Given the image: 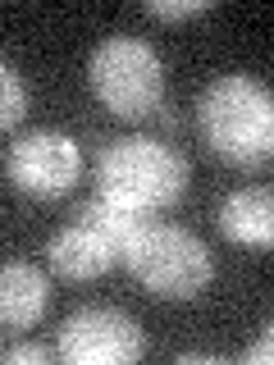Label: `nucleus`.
I'll return each instance as SVG.
<instances>
[{
    "mask_svg": "<svg viewBox=\"0 0 274 365\" xmlns=\"http://www.w3.org/2000/svg\"><path fill=\"white\" fill-rule=\"evenodd\" d=\"M197 128L220 160L256 169L274 155V101L270 87L247 73H220L197 101Z\"/></svg>",
    "mask_w": 274,
    "mask_h": 365,
    "instance_id": "nucleus-1",
    "label": "nucleus"
},
{
    "mask_svg": "<svg viewBox=\"0 0 274 365\" xmlns=\"http://www.w3.org/2000/svg\"><path fill=\"white\" fill-rule=\"evenodd\" d=\"M96 192L142 215L169 210L188 192V160L160 137H119L96 160Z\"/></svg>",
    "mask_w": 274,
    "mask_h": 365,
    "instance_id": "nucleus-2",
    "label": "nucleus"
},
{
    "mask_svg": "<svg viewBox=\"0 0 274 365\" xmlns=\"http://www.w3.org/2000/svg\"><path fill=\"white\" fill-rule=\"evenodd\" d=\"M119 265L160 302H192L197 292H206V283L215 274L210 247L197 233H188L178 224H160V220H146L123 242Z\"/></svg>",
    "mask_w": 274,
    "mask_h": 365,
    "instance_id": "nucleus-3",
    "label": "nucleus"
},
{
    "mask_svg": "<svg viewBox=\"0 0 274 365\" xmlns=\"http://www.w3.org/2000/svg\"><path fill=\"white\" fill-rule=\"evenodd\" d=\"M96 101L114 119H151L165 106V64L146 37H106L87 60Z\"/></svg>",
    "mask_w": 274,
    "mask_h": 365,
    "instance_id": "nucleus-4",
    "label": "nucleus"
},
{
    "mask_svg": "<svg viewBox=\"0 0 274 365\" xmlns=\"http://www.w3.org/2000/svg\"><path fill=\"white\" fill-rule=\"evenodd\" d=\"M146 351V334L114 306H83L60 324L55 356L68 365H133Z\"/></svg>",
    "mask_w": 274,
    "mask_h": 365,
    "instance_id": "nucleus-5",
    "label": "nucleus"
},
{
    "mask_svg": "<svg viewBox=\"0 0 274 365\" xmlns=\"http://www.w3.org/2000/svg\"><path fill=\"white\" fill-rule=\"evenodd\" d=\"M78 174H83V151L68 133H55V128L19 137L5 155V178L23 197H37V201L68 197Z\"/></svg>",
    "mask_w": 274,
    "mask_h": 365,
    "instance_id": "nucleus-6",
    "label": "nucleus"
},
{
    "mask_svg": "<svg viewBox=\"0 0 274 365\" xmlns=\"http://www.w3.org/2000/svg\"><path fill=\"white\" fill-rule=\"evenodd\" d=\"M46 265H51V274H60L68 283H91V279H101V274H110L119 265V247H114L101 228L73 220V224H64V228L51 233V242H46Z\"/></svg>",
    "mask_w": 274,
    "mask_h": 365,
    "instance_id": "nucleus-7",
    "label": "nucleus"
},
{
    "mask_svg": "<svg viewBox=\"0 0 274 365\" xmlns=\"http://www.w3.org/2000/svg\"><path fill=\"white\" fill-rule=\"evenodd\" d=\"M51 306V279L32 260L0 265V329H32Z\"/></svg>",
    "mask_w": 274,
    "mask_h": 365,
    "instance_id": "nucleus-8",
    "label": "nucleus"
},
{
    "mask_svg": "<svg viewBox=\"0 0 274 365\" xmlns=\"http://www.w3.org/2000/svg\"><path fill=\"white\" fill-rule=\"evenodd\" d=\"M220 233L238 247H260L265 251L274 242V197L270 187H238L220 201V215H215Z\"/></svg>",
    "mask_w": 274,
    "mask_h": 365,
    "instance_id": "nucleus-9",
    "label": "nucleus"
},
{
    "mask_svg": "<svg viewBox=\"0 0 274 365\" xmlns=\"http://www.w3.org/2000/svg\"><path fill=\"white\" fill-rule=\"evenodd\" d=\"M78 220L91 224V228H101V233H106L110 242L123 251V242H128V237H133V233H137V228H142L146 220H156V215L128 210V205H114V201H106V197L96 192V197H87L83 205H78Z\"/></svg>",
    "mask_w": 274,
    "mask_h": 365,
    "instance_id": "nucleus-10",
    "label": "nucleus"
},
{
    "mask_svg": "<svg viewBox=\"0 0 274 365\" xmlns=\"http://www.w3.org/2000/svg\"><path fill=\"white\" fill-rule=\"evenodd\" d=\"M23 114H28V87L14 73V64L0 60V128H14Z\"/></svg>",
    "mask_w": 274,
    "mask_h": 365,
    "instance_id": "nucleus-11",
    "label": "nucleus"
},
{
    "mask_svg": "<svg viewBox=\"0 0 274 365\" xmlns=\"http://www.w3.org/2000/svg\"><path fill=\"white\" fill-rule=\"evenodd\" d=\"M210 9V0H178V5H165V0H146V14L151 19H197V14H206Z\"/></svg>",
    "mask_w": 274,
    "mask_h": 365,
    "instance_id": "nucleus-12",
    "label": "nucleus"
},
{
    "mask_svg": "<svg viewBox=\"0 0 274 365\" xmlns=\"http://www.w3.org/2000/svg\"><path fill=\"white\" fill-rule=\"evenodd\" d=\"M55 351L46 347V342H19V347H9V351H0V361H9V365H46Z\"/></svg>",
    "mask_w": 274,
    "mask_h": 365,
    "instance_id": "nucleus-13",
    "label": "nucleus"
},
{
    "mask_svg": "<svg viewBox=\"0 0 274 365\" xmlns=\"http://www.w3.org/2000/svg\"><path fill=\"white\" fill-rule=\"evenodd\" d=\"M270 356H274V329L265 324V329H260V338L243 351V361L247 365H270Z\"/></svg>",
    "mask_w": 274,
    "mask_h": 365,
    "instance_id": "nucleus-14",
    "label": "nucleus"
},
{
    "mask_svg": "<svg viewBox=\"0 0 274 365\" xmlns=\"http://www.w3.org/2000/svg\"><path fill=\"white\" fill-rule=\"evenodd\" d=\"M192 361H206V365H215L220 356H215V351H183V356H178V365H192Z\"/></svg>",
    "mask_w": 274,
    "mask_h": 365,
    "instance_id": "nucleus-15",
    "label": "nucleus"
}]
</instances>
